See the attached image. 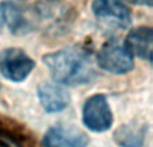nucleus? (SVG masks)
Instances as JSON below:
<instances>
[{"mask_svg": "<svg viewBox=\"0 0 153 147\" xmlns=\"http://www.w3.org/2000/svg\"><path fill=\"white\" fill-rule=\"evenodd\" d=\"M42 59L54 82L62 86H82L95 76L91 52L81 46L65 47L47 54Z\"/></svg>", "mask_w": 153, "mask_h": 147, "instance_id": "f257e3e1", "label": "nucleus"}, {"mask_svg": "<svg viewBox=\"0 0 153 147\" xmlns=\"http://www.w3.org/2000/svg\"><path fill=\"white\" fill-rule=\"evenodd\" d=\"M97 63L103 71L124 75L133 70V55L126 47L125 42L110 39L101 47L97 55Z\"/></svg>", "mask_w": 153, "mask_h": 147, "instance_id": "f03ea898", "label": "nucleus"}, {"mask_svg": "<svg viewBox=\"0 0 153 147\" xmlns=\"http://www.w3.org/2000/svg\"><path fill=\"white\" fill-rule=\"evenodd\" d=\"M82 122L93 132H105L113 126V112L105 95L95 94L85 102Z\"/></svg>", "mask_w": 153, "mask_h": 147, "instance_id": "7ed1b4c3", "label": "nucleus"}, {"mask_svg": "<svg viewBox=\"0 0 153 147\" xmlns=\"http://www.w3.org/2000/svg\"><path fill=\"white\" fill-rule=\"evenodd\" d=\"M35 68V62L20 48H5L0 52V74L13 83L26 80Z\"/></svg>", "mask_w": 153, "mask_h": 147, "instance_id": "20e7f679", "label": "nucleus"}, {"mask_svg": "<svg viewBox=\"0 0 153 147\" xmlns=\"http://www.w3.org/2000/svg\"><path fill=\"white\" fill-rule=\"evenodd\" d=\"M91 10L98 20L114 27L128 28L132 24V13L122 0H94Z\"/></svg>", "mask_w": 153, "mask_h": 147, "instance_id": "39448f33", "label": "nucleus"}, {"mask_svg": "<svg viewBox=\"0 0 153 147\" xmlns=\"http://www.w3.org/2000/svg\"><path fill=\"white\" fill-rule=\"evenodd\" d=\"M89 138L71 126H54L42 138V147H87Z\"/></svg>", "mask_w": 153, "mask_h": 147, "instance_id": "423d86ee", "label": "nucleus"}, {"mask_svg": "<svg viewBox=\"0 0 153 147\" xmlns=\"http://www.w3.org/2000/svg\"><path fill=\"white\" fill-rule=\"evenodd\" d=\"M38 98L43 110L50 114L61 112L70 104L69 91L58 83H40L38 86Z\"/></svg>", "mask_w": 153, "mask_h": 147, "instance_id": "0eeeda50", "label": "nucleus"}, {"mask_svg": "<svg viewBox=\"0 0 153 147\" xmlns=\"http://www.w3.org/2000/svg\"><path fill=\"white\" fill-rule=\"evenodd\" d=\"M8 28L11 34H24L31 29L23 10L12 1H0V29Z\"/></svg>", "mask_w": 153, "mask_h": 147, "instance_id": "6e6552de", "label": "nucleus"}, {"mask_svg": "<svg viewBox=\"0 0 153 147\" xmlns=\"http://www.w3.org/2000/svg\"><path fill=\"white\" fill-rule=\"evenodd\" d=\"M126 47L138 58L144 59L146 62H152L153 54V31L151 27H138L128 34Z\"/></svg>", "mask_w": 153, "mask_h": 147, "instance_id": "1a4fd4ad", "label": "nucleus"}, {"mask_svg": "<svg viewBox=\"0 0 153 147\" xmlns=\"http://www.w3.org/2000/svg\"><path fill=\"white\" fill-rule=\"evenodd\" d=\"M148 127L143 123L130 122L118 127L113 134V139L120 147H144Z\"/></svg>", "mask_w": 153, "mask_h": 147, "instance_id": "9d476101", "label": "nucleus"}, {"mask_svg": "<svg viewBox=\"0 0 153 147\" xmlns=\"http://www.w3.org/2000/svg\"><path fill=\"white\" fill-rule=\"evenodd\" d=\"M126 1L136 5H144V7H152L153 4V0H126Z\"/></svg>", "mask_w": 153, "mask_h": 147, "instance_id": "9b49d317", "label": "nucleus"}]
</instances>
